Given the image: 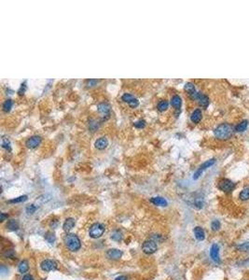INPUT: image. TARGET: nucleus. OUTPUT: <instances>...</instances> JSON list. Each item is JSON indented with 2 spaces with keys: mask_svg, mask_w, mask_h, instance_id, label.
<instances>
[{
  "mask_svg": "<svg viewBox=\"0 0 249 280\" xmlns=\"http://www.w3.org/2000/svg\"><path fill=\"white\" fill-rule=\"evenodd\" d=\"M168 106H169L168 101H166V100H162V101H159V104H158V106H157V108H158L159 111L163 112V111L167 110Z\"/></svg>",
  "mask_w": 249,
  "mask_h": 280,
  "instance_id": "obj_25",
  "label": "nucleus"
},
{
  "mask_svg": "<svg viewBox=\"0 0 249 280\" xmlns=\"http://www.w3.org/2000/svg\"><path fill=\"white\" fill-rule=\"evenodd\" d=\"M157 248H158V247H157L156 242L151 239L145 241L143 246H142V250H143L144 253H146L148 255L155 253L157 251Z\"/></svg>",
  "mask_w": 249,
  "mask_h": 280,
  "instance_id": "obj_5",
  "label": "nucleus"
},
{
  "mask_svg": "<svg viewBox=\"0 0 249 280\" xmlns=\"http://www.w3.org/2000/svg\"><path fill=\"white\" fill-rule=\"evenodd\" d=\"M2 147L6 149H10V141L8 137H3L2 138Z\"/></svg>",
  "mask_w": 249,
  "mask_h": 280,
  "instance_id": "obj_31",
  "label": "nucleus"
},
{
  "mask_svg": "<svg viewBox=\"0 0 249 280\" xmlns=\"http://www.w3.org/2000/svg\"><path fill=\"white\" fill-rule=\"evenodd\" d=\"M215 136L220 140H226L233 136V127L229 123H221L214 131Z\"/></svg>",
  "mask_w": 249,
  "mask_h": 280,
  "instance_id": "obj_1",
  "label": "nucleus"
},
{
  "mask_svg": "<svg viewBox=\"0 0 249 280\" xmlns=\"http://www.w3.org/2000/svg\"><path fill=\"white\" fill-rule=\"evenodd\" d=\"M45 238L49 243H50V244H52V243L55 241V235L53 233H47Z\"/></svg>",
  "mask_w": 249,
  "mask_h": 280,
  "instance_id": "obj_35",
  "label": "nucleus"
},
{
  "mask_svg": "<svg viewBox=\"0 0 249 280\" xmlns=\"http://www.w3.org/2000/svg\"><path fill=\"white\" fill-rule=\"evenodd\" d=\"M184 89H185V91L189 93V97H190L192 100H194L195 96H196L197 92H198V91H196V88H195V85H194L193 83H191V82H187V83L185 84V86H184Z\"/></svg>",
  "mask_w": 249,
  "mask_h": 280,
  "instance_id": "obj_14",
  "label": "nucleus"
},
{
  "mask_svg": "<svg viewBox=\"0 0 249 280\" xmlns=\"http://www.w3.org/2000/svg\"><path fill=\"white\" fill-rule=\"evenodd\" d=\"M115 280H127V277L125 275H119Z\"/></svg>",
  "mask_w": 249,
  "mask_h": 280,
  "instance_id": "obj_40",
  "label": "nucleus"
},
{
  "mask_svg": "<svg viewBox=\"0 0 249 280\" xmlns=\"http://www.w3.org/2000/svg\"><path fill=\"white\" fill-rule=\"evenodd\" d=\"M106 256L111 259H119L122 256V252L117 248H110L106 252Z\"/></svg>",
  "mask_w": 249,
  "mask_h": 280,
  "instance_id": "obj_17",
  "label": "nucleus"
},
{
  "mask_svg": "<svg viewBox=\"0 0 249 280\" xmlns=\"http://www.w3.org/2000/svg\"><path fill=\"white\" fill-rule=\"evenodd\" d=\"M25 210H26L27 214L32 215V214H34L35 212V210H37V207H35V204H29V205H27V207H26Z\"/></svg>",
  "mask_w": 249,
  "mask_h": 280,
  "instance_id": "obj_34",
  "label": "nucleus"
},
{
  "mask_svg": "<svg viewBox=\"0 0 249 280\" xmlns=\"http://www.w3.org/2000/svg\"><path fill=\"white\" fill-rule=\"evenodd\" d=\"M121 100L123 102L127 103L130 106V107H132V108H136L139 106L138 99L136 97H134L133 95H131V93H127V92L124 93V95L121 96Z\"/></svg>",
  "mask_w": 249,
  "mask_h": 280,
  "instance_id": "obj_7",
  "label": "nucleus"
},
{
  "mask_svg": "<svg viewBox=\"0 0 249 280\" xmlns=\"http://www.w3.org/2000/svg\"><path fill=\"white\" fill-rule=\"evenodd\" d=\"M235 187V184L228 178H223L218 182V189L224 192H230Z\"/></svg>",
  "mask_w": 249,
  "mask_h": 280,
  "instance_id": "obj_6",
  "label": "nucleus"
},
{
  "mask_svg": "<svg viewBox=\"0 0 249 280\" xmlns=\"http://www.w3.org/2000/svg\"><path fill=\"white\" fill-rule=\"evenodd\" d=\"M23 280H34V277L31 274H25L23 277Z\"/></svg>",
  "mask_w": 249,
  "mask_h": 280,
  "instance_id": "obj_39",
  "label": "nucleus"
},
{
  "mask_svg": "<svg viewBox=\"0 0 249 280\" xmlns=\"http://www.w3.org/2000/svg\"><path fill=\"white\" fill-rule=\"evenodd\" d=\"M97 110H98V112L100 114H102L104 116H108L109 113H110V110H111V106L108 103L101 102L97 106Z\"/></svg>",
  "mask_w": 249,
  "mask_h": 280,
  "instance_id": "obj_10",
  "label": "nucleus"
},
{
  "mask_svg": "<svg viewBox=\"0 0 249 280\" xmlns=\"http://www.w3.org/2000/svg\"><path fill=\"white\" fill-rule=\"evenodd\" d=\"M202 118H203V114H202V110L200 108L195 109L190 116V120L193 123H199L201 121Z\"/></svg>",
  "mask_w": 249,
  "mask_h": 280,
  "instance_id": "obj_18",
  "label": "nucleus"
},
{
  "mask_svg": "<svg viewBox=\"0 0 249 280\" xmlns=\"http://www.w3.org/2000/svg\"><path fill=\"white\" fill-rule=\"evenodd\" d=\"M239 197H240V199L243 200V201H247V200H249V188L244 189V190L241 192Z\"/></svg>",
  "mask_w": 249,
  "mask_h": 280,
  "instance_id": "obj_28",
  "label": "nucleus"
},
{
  "mask_svg": "<svg viewBox=\"0 0 249 280\" xmlns=\"http://www.w3.org/2000/svg\"><path fill=\"white\" fill-rule=\"evenodd\" d=\"M25 90H26V81H24V83H22L19 91H18V93H19L20 95H23L24 93L25 92Z\"/></svg>",
  "mask_w": 249,
  "mask_h": 280,
  "instance_id": "obj_36",
  "label": "nucleus"
},
{
  "mask_svg": "<svg viewBox=\"0 0 249 280\" xmlns=\"http://www.w3.org/2000/svg\"><path fill=\"white\" fill-rule=\"evenodd\" d=\"M18 270H19L20 273H26L28 270H29V264H28V261L24 259L22 260L21 263H19V266H18Z\"/></svg>",
  "mask_w": 249,
  "mask_h": 280,
  "instance_id": "obj_23",
  "label": "nucleus"
},
{
  "mask_svg": "<svg viewBox=\"0 0 249 280\" xmlns=\"http://www.w3.org/2000/svg\"><path fill=\"white\" fill-rule=\"evenodd\" d=\"M7 228L10 231H17L19 229V223L15 219H10L7 224Z\"/></svg>",
  "mask_w": 249,
  "mask_h": 280,
  "instance_id": "obj_24",
  "label": "nucleus"
},
{
  "mask_svg": "<svg viewBox=\"0 0 249 280\" xmlns=\"http://www.w3.org/2000/svg\"><path fill=\"white\" fill-rule=\"evenodd\" d=\"M104 233V226L101 223H93L90 227L89 234L92 238H99L101 237Z\"/></svg>",
  "mask_w": 249,
  "mask_h": 280,
  "instance_id": "obj_3",
  "label": "nucleus"
},
{
  "mask_svg": "<svg viewBox=\"0 0 249 280\" xmlns=\"http://www.w3.org/2000/svg\"><path fill=\"white\" fill-rule=\"evenodd\" d=\"M12 105H13V102H12V100L11 99H7L4 103H3V106H2V107H3V111L4 112H6V113H8V112H9L10 111V109H11V107H12Z\"/></svg>",
  "mask_w": 249,
  "mask_h": 280,
  "instance_id": "obj_26",
  "label": "nucleus"
},
{
  "mask_svg": "<svg viewBox=\"0 0 249 280\" xmlns=\"http://www.w3.org/2000/svg\"><path fill=\"white\" fill-rule=\"evenodd\" d=\"M150 203H152L155 205H159V207H167L168 205V202L166 201V199H164L163 197H161V196H156V197L150 198Z\"/></svg>",
  "mask_w": 249,
  "mask_h": 280,
  "instance_id": "obj_16",
  "label": "nucleus"
},
{
  "mask_svg": "<svg viewBox=\"0 0 249 280\" xmlns=\"http://www.w3.org/2000/svg\"><path fill=\"white\" fill-rule=\"evenodd\" d=\"M75 224H76V222H75V219H74V218H66V220L64 221L63 228H64V230L65 232L68 233V232H70L71 230H72V229L74 228Z\"/></svg>",
  "mask_w": 249,
  "mask_h": 280,
  "instance_id": "obj_21",
  "label": "nucleus"
},
{
  "mask_svg": "<svg viewBox=\"0 0 249 280\" xmlns=\"http://www.w3.org/2000/svg\"><path fill=\"white\" fill-rule=\"evenodd\" d=\"M67 248L71 251H78L81 248V242L75 233H68L64 238Z\"/></svg>",
  "mask_w": 249,
  "mask_h": 280,
  "instance_id": "obj_2",
  "label": "nucleus"
},
{
  "mask_svg": "<svg viewBox=\"0 0 249 280\" xmlns=\"http://www.w3.org/2000/svg\"><path fill=\"white\" fill-rule=\"evenodd\" d=\"M40 267L44 272H50L57 269V263L52 259H45L41 263Z\"/></svg>",
  "mask_w": 249,
  "mask_h": 280,
  "instance_id": "obj_9",
  "label": "nucleus"
},
{
  "mask_svg": "<svg viewBox=\"0 0 249 280\" xmlns=\"http://www.w3.org/2000/svg\"><path fill=\"white\" fill-rule=\"evenodd\" d=\"M210 257L211 259L217 263H220V258H219V247L217 244L212 245L210 248Z\"/></svg>",
  "mask_w": 249,
  "mask_h": 280,
  "instance_id": "obj_11",
  "label": "nucleus"
},
{
  "mask_svg": "<svg viewBox=\"0 0 249 280\" xmlns=\"http://www.w3.org/2000/svg\"><path fill=\"white\" fill-rule=\"evenodd\" d=\"M247 126H248V121L247 120H244V121H242L240 123H238L235 126L234 130L236 131V132H238V133H242V132H244V131L246 130Z\"/></svg>",
  "mask_w": 249,
  "mask_h": 280,
  "instance_id": "obj_22",
  "label": "nucleus"
},
{
  "mask_svg": "<svg viewBox=\"0 0 249 280\" xmlns=\"http://www.w3.org/2000/svg\"><path fill=\"white\" fill-rule=\"evenodd\" d=\"M27 195H22V196H19L17 198H14V199H11L9 201V203H23V202H25L27 200Z\"/></svg>",
  "mask_w": 249,
  "mask_h": 280,
  "instance_id": "obj_27",
  "label": "nucleus"
},
{
  "mask_svg": "<svg viewBox=\"0 0 249 280\" xmlns=\"http://www.w3.org/2000/svg\"><path fill=\"white\" fill-rule=\"evenodd\" d=\"M211 228H212L213 231H215V232L218 231L220 229V222L218 220H217V219L213 220L212 223H211Z\"/></svg>",
  "mask_w": 249,
  "mask_h": 280,
  "instance_id": "obj_30",
  "label": "nucleus"
},
{
  "mask_svg": "<svg viewBox=\"0 0 249 280\" xmlns=\"http://www.w3.org/2000/svg\"><path fill=\"white\" fill-rule=\"evenodd\" d=\"M193 232H194L195 238H196L198 241H203V240H204V238H205V233H204V231H203V229L202 227H199V226L195 227L194 230H193Z\"/></svg>",
  "mask_w": 249,
  "mask_h": 280,
  "instance_id": "obj_20",
  "label": "nucleus"
},
{
  "mask_svg": "<svg viewBox=\"0 0 249 280\" xmlns=\"http://www.w3.org/2000/svg\"><path fill=\"white\" fill-rule=\"evenodd\" d=\"M190 204L192 205L193 207L197 208V209L203 208V204H204L203 197L201 196V195H196V196H195V197L193 198V200H192V202L190 203Z\"/></svg>",
  "mask_w": 249,
  "mask_h": 280,
  "instance_id": "obj_15",
  "label": "nucleus"
},
{
  "mask_svg": "<svg viewBox=\"0 0 249 280\" xmlns=\"http://www.w3.org/2000/svg\"><path fill=\"white\" fill-rule=\"evenodd\" d=\"M111 238L115 241H120L122 239V233L119 232V231H115L112 235H111Z\"/></svg>",
  "mask_w": 249,
  "mask_h": 280,
  "instance_id": "obj_32",
  "label": "nucleus"
},
{
  "mask_svg": "<svg viewBox=\"0 0 249 280\" xmlns=\"http://www.w3.org/2000/svg\"><path fill=\"white\" fill-rule=\"evenodd\" d=\"M134 127L137 128V129H142V128H145V126H146V121H145L144 120H139V121H135V122L134 123Z\"/></svg>",
  "mask_w": 249,
  "mask_h": 280,
  "instance_id": "obj_33",
  "label": "nucleus"
},
{
  "mask_svg": "<svg viewBox=\"0 0 249 280\" xmlns=\"http://www.w3.org/2000/svg\"><path fill=\"white\" fill-rule=\"evenodd\" d=\"M171 105L175 108V110H180L182 106V99L179 95H174L171 99Z\"/></svg>",
  "mask_w": 249,
  "mask_h": 280,
  "instance_id": "obj_19",
  "label": "nucleus"
},
{
  "mask_svg": "<svg viewBox=\"0 0 249 280\" xmlns=\"http://www.w3.org/2000/svg\"><path fill=\"white\" fill-rule=\"evenodd\" d=\"M8 217H9V216H8L7 214H5V213H1V214H0V221L3 222V221L6 219V218H8Z\"/></svg>",
  "mask_w": 249,
  "mask_h": 280,
  "instance_id": "obj_38",
  "label": "nucleus"
},
{
  "mask_svg": "<svg viewBox=\"0 0 249 280\" xmlns=\"http://www.w3.org/2000/svg\"><path fill=\"white\" fill-rule=\"evenodd\" d=\"M108 139L105 136H101L94 142L95 148L99 149V151H103V149L108 147Z\"/></svg>",
  "mask_w": 249,
  "mask_h": 280,
  "instance_id": "obj_13",
  "label": "nucleus"
},
{
  "mask_svg": "<svg viewBox=\"0 0 249 280\" xmlns=\"http://www.w3.org/2000/svg\"><path fill=\"white\" fill-rule=\"evenodd\" d=\"M237 249L240 251H244V252H249V242L243 243L242 245L237 247Z\"/></svg>",
  "mask_w": 249,
  "mask_h": 280,
  "instance_id": "obj_29",
  "label": "nucleus"
},
{
  "mask_svg": "<svg viewBox=\"0 0 249 280\" xmlns=\"http://www.w3.org/2000/svg\"><path fill=\"white\" fill-rule=\"evenodd\" d=\"M42 142V138L39 136H33L31 137H29L26 141H25V146L28 148H35L38 147Z\"/></svg>",
  "mask_w": 249,
  "mask_h": 280,
  "instance_id": "obj_8",
  "label": "nucleus"
},
{
  "mask_svg": "<svg viewBox=\"0 0 249 280\" xmlns=\"http://www.w3.org/2000/svg\"><path fill=\"white\" fill-rule=\"evenodd\" d=\"M194 100L198 101L199 105H200L201 106L204 107V108L207 107L208 105H209V103H210V100H209L208 96L205 95H203V93H202V92H199V91L197 92V95H196V96H195Z\"/></svg>",
  "mask_w": 249,
  "mask_h": 280,
  "instance_id": "obj_12",
  "label": "nucleus"
},
{
  "mask_svg": "<svg viewBox=\"0 0 249 280\" xmlns=\"http://www.w3.org/2000/svg\"><path fill=\"white\" fill-rule=\"evenodd\" d=\"M215 162H216V159H214V158H213V159H210V160H208V161H205L203 164L200 165V167L196 170V172L194 173V175H193V179H198V178L202 176V174L203 173V171H205V170L207 169V168L211 167Z\"/></svg>",
  "mask_w": 249,
  "mask_h": 280,
  "instance_id": "obj_4",
  "label": "nucleus"
},
{
  "mask_svg": "<svg viewBox=\"0 0 249 280\" xmlns=\"http://www.w3.org/2000/svg\"><path fill=\"white\" fill-rule=\"evenodd\" d=\"M86 83H87L88 87H93V86H95L98 83V80H88L86 81Z\"/></svg>",
  "mask_w": 249,
  "mask_h": 280,
  "instance_id": "obj_37",
  "label": "nucleus"
}]
</instances>
